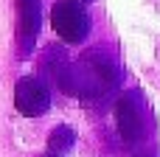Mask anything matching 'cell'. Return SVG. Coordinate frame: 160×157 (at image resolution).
Returning a JSON list of instances; mask_svg holds the SVG:
<instances>
[{"instance_id": "obj_6", "label": "cell", "mask_w": 160, "mask_h": 157, "mask_svg": "<svg viewBox=\"0 0 160 157\" xmlns=\"http://www.w3.org/2000/svg\"><path fill=\"white\" fill-rule=\"evenodd\" d=\"M73 140H76L73 129H68V126H59V129L51 135V149H53V152H65V149H70V146H73Z\"/></svg>"}, {"instance_id": "obj_8", "label": "cell", "mask_w": 160, "mask_h": 157, "mask_svg": "<svg viewBox=\"0 0 160 157\" xmlns=\"http://www.w3.org/2000/svg\"><path fill=\"white\" fill-rule=\"evenodd\" d=\"M51 157H56V155H51Z\"/></svg>"}, {"instance_id": "obj_5", "label": "cell", "mask_w": 160, "mask_h": 157, "mask_svg": "<svg viewBox=\"0 0 160 157\" xmlns=\"http://www.w3.org/2000/svg\"><path fill=\"white\" fill-rule=\"evenodd\" d=\"M39 0H17V37H20V51L28 53L37 34H39Z\"/></svg>"}, {"instance_id": "obj_4", "label": "cell", "mask_w": 160, "mask_h": 157, "mask_svg": "<svg viewBox=\"0 0 160 157\" xmlns=\"http://www.w3.org/2000/svg\"><path fill=\"white\" fill-rule=\"evenodd\" d=\"M14 104L25 118H39L51 110V90L37 76H22L14 87Z\"/></svg>"}, {"instance_id": "obj_3", "label": "cell", "mask_w": 160, "mask_h": 157, "mask_svg": "<svg viewBox=\"0 0 160 157\" xmlns=\"http://www.w3.org/2000/svg\"><path fill=\"white\" fill-rule=\"evenodd\" d=\"M115 121H118V132L121 138L135 146L146 138V124H149V107H146V98L141 90H129L118 98V107H115Z\"/></svg>"}, {"instance_id": "obj_7", "label": "cell", "mask_w": 160, "mask_h": 157, "mask_svg": "<svg viewBox=\"0 0 160 157\" xmlns=\"http://www.w3.org/2000/svg\"><path fill=\"white\" fill-rule=\"evenodd\" d=\"M82 3H93V0H82Z\"/></svg>"}, {"instance_id": "obj_2", "label": "cell", "mask_w": 160, "mask_h": 157, "mask_svg": "<svg viewBox=\"0 0 160 157\" xmlns=\"http://www.w3.org/2000/svg\"><path fill=\"white\" fill-rule=\"evenodd\" d=\"M51 25L56 37L68 45H79L90 37L93 20L82 0H56L51 8Z\"/></svg>"}, {"instance_id": "obj_1", "label": "cell", "mask_w": 160, "mask_h": 157, "mask_svg": "<svg viewBox=\"0 0 160 157\" xmlns=\"http://www.w3.org/2000/svg\"><path fill=\"white\" fill-rule=\"evenodd\" d=\"M121 81V67L115 56H107L101 48L87 51L79 65H70L59 73V84L65 93L79 98H98Z\"/></svg>"}]
</instances>
